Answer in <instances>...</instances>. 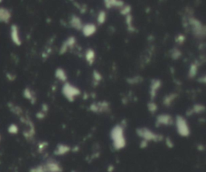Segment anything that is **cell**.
I'll list each match as a JSON object with an SVG mask.
<instances>
[{"label":"cell","mask_w":206,"mask_h":172,"mask_svg":"<svg viewBox=\"0 0 206 172\" xmlns=\"http://www.w3.org/2000/svg\"><path fill=\"white\" fill-rule=\"evenodd\" d=\"M110 137L111 139L112 146L115 150H121L126 146L125 136V127L121 124H117L112 128Z\"/></svg>","instance_id":"obj_1"},{"label":"cell","mask_w":206,"mask_h":172,"mask_svg":"<svg viewBox=\"0 0 206 172\" xmlns=\"http://www.w3.org/2000/svg\"><path fill=\"white\" fill-rule=\"evenodd\" d=\"M136 134L141 140H144L148 142H159L164 139L163 135L156 133L147 127H139L136 129Z\"/></svg>","instance_id":"obj_2"},{"label":"cell","mask_w":206,"mask_h":172,"mask_svg":"<svg viewBox=\"0 0 206 172\" xmlns=\"http://www.w3.org/2000/svg\"><path fill=\"white\" fill-rule=\"evenodd\" d=\"M20 122L26 126V129L23 131V136L24 137L27 141H32L36 135V128L33 122L29 117L23 114L20 117Z\"/></svg>","instance_id":"obj_3"},{"label":"cell","mask_w":206,"mask_h":172,"mask_svg":"<svg viewBox=\"0 0 206 172\" xmlns=\"http://www.w3.org/2000/svg\"><path fill=\"white\" fill-rule=\"evenodd\" d=\"M188 25L192 30V35L197 39H203L206 34L205 27L203 23L195 17H189L188 19Z\"/></svg>","instance_id":"obj_4"},{"label":"cell","mask_w":206,"mask_h":172,"mask_svg":"<svg viewBox=\"0 0 206 172\" xmlns=\"http://www.w3.org/2000/svg\"><path fill=\"white\" fill-rule=\"evenodd\" d=\"M174 124L175 125L176 131L180 136L183 137V138H187L189 136L191 133V130H190L188 122L184 117L177 115L174 120Z\"/></svg>","instance_id":"obj_5"},{"label":"cell","mask_w":206,"mask_h":172,"mask_svg":"<svg viewBox=\"0 0 206 172\" xmlns=\"http://www.w3.org/2000/svg\"><path fill=\"white\" fill-rule=\"evenodd\" d=\"M62 94L70 102H73L76 98L81 95V90L77 86L69 82H64L62 86Z\"/></svg>","instance_id":"obj_6"},{"label":"cell","mask_w":206,"mask_h":172,"mask_svg":"<svg viewBox=\"0 0 206 172\" xmlns=\"http://www.w3.org/2000/svg\"><path fill=\"white\" fill-rule=\"evenodd\" d=\"M9 34H10V38H11V42L14 44L15 46H21L22 45V38H21V35H20V30L19 26L13 23L11 24L10 31H9Z\"/></svg>","instance_id":"obj_7"},{"label":"cell","mask_w":206,"mask_h":172,"mask_svg":"<svg viewBox=\"0 0 206 172\" xmlns=\"http://www.w3.org/2000/svg\"><path fill=\"white\" fill-rule=\"evenodd\" d=\"M89 110L95 114L107 113L110 110V104L106 101L94 102L89 106Z\"/></svg>","instance_id":"obj_8"},{"label":"cell","mask_w":206,"mask_h":172,"mask_svg":"<svg viewBox=\"0 0 206 172\" xmlns=\"http://www.w3.org/2000/svg\"><path fill=\"white\" fill-rule=\"evenodd\" d=\"M156 127H160V126H170L174 124V118L172 116H171L168 114H159L156 117Z\"/></svg>","instance_id":"obj_9"},{"label":"cell","mask_w":206,"mask_h":172,"mask_svg":"<svg viewBox=\"0 0 206 172\" xmlns=\"http://www.w3.org/2000/svg\"><path fill=\"white\" fill-rule=\"evenodd\" d=\"M77 44V39L75 36H69L67 39H65L62 43L61 46L60 47L59 52L61 55H64L69 50L72 49Z\"/></svg>","instance_id":"obj_10"},{"label":"cell","mask_w":206,"mask_h":172,"mask_svg":"<svg viewBox=\"0 0 206 172\" xmlns=\"http://www.w3.org/2000/svg\"><path fill=\"white\" fill-rule=\"evenodd\" d=\"M162 87V81L159 79H152L149 87V95L150 101H153L156 97L158 92Z\"/></svg>","instance_id":"obj_11"},{"label":"cell","mask_w":206,"mask_h":172,"mask_svg":"<svg viewBox=\"0 0 206 172\" xmlns=\"http://www.w3.org/2000/svg\"><path fill=\"white\" fill-rule=\"evenodd\" d=\"M44 165L47 172H62V167L61 164L54 158L47 159Z\"/></svg>","instance_id":"obj_12"},{"label":"cell","mask_w":206,"mask_h":172,"mask_svg":"<svg viewBox=\"0 0 206 172\" xmlns=\"http://www.w3.org/2000/svg\"><path fill=\"white\" fill-rule=\"evenodd\" d=\"M81 31L84 36L90 37V36H93L97 32L98 28H97V26L95 25L94 23H87L85 24H84Z\"/></svg>","instance_id":"obj_13"},{"label":"cell","mask_w":206,"mask_h":172,"mask_svg":"<svg viewBox=\"0 0 206 172\" xmlns=\"http://www.w3.org/2000/svg\"><path fill=\"white\" fill-rule=\"evenodd\" d=\"M12 18L11 11L7 7H0V23L7 24Z\"/></svg>","instance_id":"obj_14"},{"label":"cell","mask_w":206,"mask_h":172,"mask_svg":"<svg viewBox=\"0 0 206 172\" xmlns=\"http://www.w3.org/2000/svg\"><path fill=\"white\" fill-rule=\"evenodd\" d=\"M72 150L70 146L64 143H60L56 146L54 150V155L56 156H64L67 155Z\"/></svg>","instance_id":"obj_15"},{"label":"cell","mask_w":206,"mask_h":172,"mask_svg":"<svg viewBox=\"0 0 206 172\" xmlns=\"http://www.w3.org/2000/svg\"><path fill=\"white\" fill-rule=\"evenodd\" d=\"M69 25L74 30L81 31L82 27H83L84 23L80 17L76 15H72V16L70 17Z\"/></svg>","instance_id":"obj_16"},{"label":"cell","mask_w":206,"mask_h":172,"mask_svg":"<svg viewBox=\"0 0 206 172\" xmlns=\"http://www.w3.org/2000/svg\"><path fill=\"white\" fill-rule=\"evenodd\" d=\"M23 97H24L26 100L29 101L32 105H34L37 100L36 93L29 87H26L25 89L23 90Z\"/></svg>","instance_id":"obj_17"},{"label":"cell","mask_w":206,"mask_h":172,"mask_svg":"<svg viewBox=\"0 0 206 172\" xmlns=\"http://www.w3.org/2000/svg\"><path fill=\"white\" fill-rule=\"evenodd\" d=\"M103 3L107 9H112L114 7L121 9L125 5L123 0H103Z\"/></svg>","instance_id":"obj_18"},{"label":"cell","mask_w":206,"mask_h":172,"mask_svg":"<svg viewBox=\"0 0 206 172\" xmlns=\"http://www.w3.org/2000/svg\"><path fill=\"white\" fill-rule=\"evenodd\" d=\"M205 110V107L202 104H195L193 105L192 108H190L188 111L186 112V114L188 116H191L192 114H203Z\"/></svg>","instance_id":"obj_19"},{"label":"cell","mask_w":206,"mask_h":172,"mask_svg":"<svg viewBox=\"0 0 206 172\" xmlns=\"http://www.w3.org/2000/svg\"><path fill=\"white\" fill-rule=\"evenodd\" d=\"M7 107H8L9 110L11 111V113H12V114H14V115H15V116L19 117H20V116H22L23 114V109L21 108L20 106H18V105H16V104H15V103L13 102H11V101L7 103Z\"/></svg>","instance_id":"obj_20"},{"label":"cell","mask_w":206,"mask_h":172,"mask_svg":"<svg viewBox=\"0 0 206 172\" xmlns=\"http://www.w3.org/2000/svg\"><path fill=\"white\" fill-rule=\"evenodd\" d=\"M85 61L89 65H92L95 62V59H96L95 51L93 48L86 49V51L85 52Z\"/></svg>","instance_id":"obj_21"},{"label":"cell","mask_w":206,"mask_h":172,"mask_svg":"<svg viewBox=\"0 0 206 172\" xmlns=\"http://www.w3.org/2000/svg\"><path fill=\"white\" fill-rule=\"evenodd\" d=\"M55 77L60 81L61 82H67L68 80V76L67 73L65 72V70L62 68H58L56 69V71H55Z\"/></svg>","instance_id":"obj_22"},{"label":"cell","mask_w":206,"mask_h":172,"mask_svg":"<svg viewBox=\"0 0 206 172\" xmlns=\"http://www.w3.org/2000/svg\"><path fill=\"white\" fill-rule=\"evenodd\" d=\"M178 97V94L175 93H172L169 94H167L164 97L163 100V104L166 107H169L172 105V103L176 100V98Z\"/></svg>","instance_id":"obj_23"},{"label":"cell","mask_w":206,"mask_h":172,"mask_svg":"<svg viewBox=\"0 0 206 172\" xmlns=\"http://www.w3.org/2000/svg\"><path fill=\"white\" fill-rule=\"evenodd\" d=\"M198 70H199V64H197V62L192 63L190 64L189 69H188V77L190 79L195 78L196 76L197 75Z\"/></svg>","instance_id":"obj_24"},{"label":"cell","mask_w":206,"mask_h":172,"mask_svg":"<svg viewBox=\"0 0 206 172\" xmlns=\"http://www.w3.org/2000/svg\"><path fill=\"white\" fill-rule=\"evenodd\" d=\"M126 28L128 29L130 32H134L135 31L134 26V21H133V16L131 14L126 15Z\"/></svg>","instance_id":"obj_25"},{"label":"cell","mask_w":206,"mask_h":172,"mask_svg":"<svg viewBox=\"0 0 206 172\" xmlns=\"http://www.w3.org/2000/svg\"><path fill=\"white\" fill-rule=\"evenodd\" d=\"M107 19V15L105 11H100L98 12V15H97V23L99 25H102L106 21Z\"/></svg>","instance_id":"obj_26"},{"label":"cell","mask_w":206,"mask_h":172,"mask_svg":"<svg viewBox=\"0 0 206 172\" xmlns=\"http://www.w3.org/2000/svg\"><path fill=\"white\" fill-rule=\"evenodd\" d=\"M170 56L172 60H179V59L181 57V56H182V52H181L179 48H177V47H175V48H172V49L171 50Z\"/></svg>","instance_id":"obj_27"},{"label":"cell","mask_w":206,"mask_h":172,"mask_svg":"<svg viewBox=\"0 0 206 172\" xmlns=\"http://www.w3.org/2000/svg\"><path fill=\"white\" fill-rule=\"evenodd\" d=\"M20 132V128L19 126L15 124V123H11L8 125L7 127V133L9 134H11V135H15L17 133Z\"/></svg>","instance_id":"obj_28"},{"label":"cell","mask_w":206,"mask_h":172,"mask_svg":"<svg viewBox=\"0 0 206 172\" xmlns=\"http://www.w3.org/2000/svg\"><path fill=\"white\" fill-rule=\"evenodd\" d=\"M102 80V75L101 74V72H99L97 70L94 71L93 73V82L94 83L95 85H98V84L100 83Z\"/></svg>","instance_id":"obj_29"},{"label":"cell","mask_w":206,"mask_h":172,"mask_svg":"<svg viewBox=\"0 0 206 172\" xmlns=\"http://www.w3.org/2000/svg\"><path fill=\"white\" fill-rule=\"evenodd\" d=\"M148 109L150 114H155L158 110V106L154 101H150L148 103Z\"/></svg>","instance_id":"obj_30"},{"label":"cell","mask_w":206,"mask_h":172,"mask_svg":"<svg viewBox=\"0 0 206 172\" xmlns=\"http://www.w3.org/2000/svg\"><path fill=\"white\" fill-rule=\"evenodd\" d=\"M47 146H48V142H46V141H42V142H39L38 143L37 150H38V152L39 154H43L46 150Z\"/></svg>","instance_id":"obj_31"},{"label":"cell","mask_w":206,"mask_h":172,"mask_svg":"<svg viewBox=\"0 0 206 172\" xmlns=\"http://www.w3.org/2000/svg\"><path fill=\"white\" fill-rule=\"evenodd\" d=\"M29 172H47V171L45 168L44 164H40V165H37L36 167H31L29 170Z\"/></svg>","instance_id":"obj_32"},{"label":"cell","mask_w":206,"mask_h":172,"mask_svg":"<svg viewBox=\"0 0 206 172\" xmlns=\"http://www.w3.org/2000/svg\"><path fill=\"white\" fill-rule=\"evenodd\" d=\"M131 7L130 5H124L120 9V14L122 15H124V16H126L128 15L131 14Z\"/></svg>","instance_id":"obj_33"},{"label":"cell","mask_w":206,"mask_h":172,"mask_svg":"<svg viewBox=\"0 0 206 172\" xmlns=\"http://www.w3.org/2000/svg\"><path fill=\"white\" fill-rule=\"evenodd\" d=\"M142 81V78L141 77L136 76V77H133L128 78L127 79V82L131 85H137V84L141 83Z\"/></svg>","instance_id":"obj_34"},{"label":"cell","mask_w":206,"mask_h":172,"mask_svg":"<svg viewBox=\"0 0 206 172\" xmlns=\"http://www.w3.org/2000/svg\"><path fill=\"white\" fill-rule=\"evenodd\" d=\"M185 39H186V36L183 34H179L178 36L175 37V41L177 44H182L185 42Z\"/></svg>","instance_id":"obj_35"},{"label":"cell","mask_w":206,"mask_h":172,"mask_svg":"<svg viewBox=\"0 0 206 172\" xmlns=\"http://www.w3.org/2000/svg\"><path fill=\"white\" fill-rule=\"evenodd\" d=\"M6 78L7 79V81H8L12 82V81H15L16 75H15V73H13V72H7V73H6Z\"/></svg>","instance_id":"obj_36"},{"label":"cell","mask_w":206,"mask_h":172,"mask_svg":"<svg viewBox=\"0 0 206 172\" xmlns=\"http://www.w3.org/2000/svg\"><path fill=\"white\" fill-rule=\"evenodd\" d=\"M165 143H166V146H167L168 148H173L174 147V142L170 138H167L165 139Z\"/></svg>","instance_id":"obj_37"},{"label":"cell","mask_w":206,"mask_h":172,"mask_svg":"<svg viewBox=\"0 0 206 172\" xmlns=\"http://www.w3.org/2000/svg\"><path fill=\"white\" fill-rule=\"evenodd\" d=\"M46 114H45V112H43V111H41V110H40V111H39L38 113H36V118H37V119L42 120V119H44L45 117H46Z\"/></svg>","instance_id":"obj_38"},{"label":"cell","mask_w":206,"mask_h":172,"mask_svg":"<svg viewBox=\"0 0 206 172\" xmlns=\"http://www.w3.org/2000/svg\"><path fill=\"white\" fill-rule=\"evenodd\" d=\"M148 144H149V142H146L144 140H141L140 144H139V146H140V148H142V149H145V148L148 147Z\"/></svg>","instance_id":"obj_39"},{"label":"cell","mask_w":206,"mask_h":172,"mask_svg":"<svg viewBox=\"0 0 206 172\" xmlns=\"http://www.w3.org/2000/svg\"><path fill=\"white\" fill-rule=\"evenodd\" d=\"M114 169H115V167H114V165H109L108 167H107V171L108 172H114Z\"/></svg>","instance_id":"obj_40"},{"label":"cell","mask_w":206,"mask_h":172,"mask_svg":"<svg viewBox=\"0 0 206 172\" xmlns=\"http://www.w3.org/2000/svg\"><path fill=\"white\" fill-rule=\"evenodd\" d=\"M197 148H198V150H201V151H202V150H205V146H202V145H198Z\"/></svg>","instance_id":"obj_41"},{"label":"cell","mask_w":206,"mask_h":172,"mask_svg":"<svg viewBox=\"0 0 206 172\" xmlns=\"http://www.w3.org/2000/svg\"><path fill=\"white\" fill-rule=\"evenodd\" d=\"M3 0H0V3H2V2H3Z\"/></svg>","instance_id":"obj_42"},{"label":"cell","mask_w":206,"mask_h":172,"mask_svg":"<svg viewBox=\"0 0 206 172\" xmlns=\"http://www.w3.org/2000/svg\"><path fill=\"white\" fill-rule=\"evenodd\" d=\"M71 172H77V171H71Z\"/></svg>","instance_id":"obj_43"},{"label":"cell","mask_w":206,"mask_h":172,"mask_svg":"<svg viewBox=\"0 0 206 172\" xmlns=\"http://www.w3.org/2000/svg\"><path fill=\"white\" fill-rule=\"evenodd\" d=\"M0 142H1V135H0Z\"/></svg>","instance_id":"obj_44"}]
</instances>
